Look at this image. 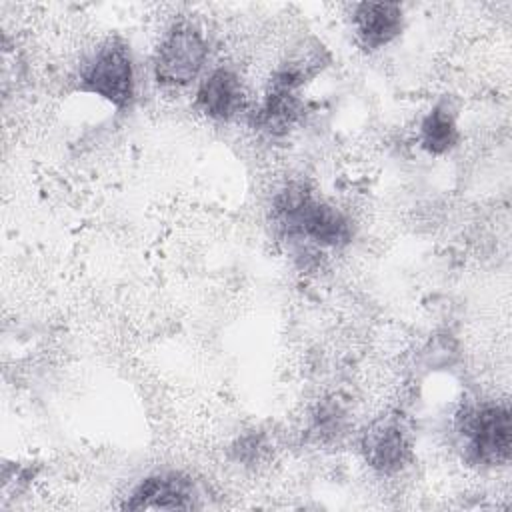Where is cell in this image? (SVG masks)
<instances>
[{"label": "cell", "mask_w": 512, "mask_h": 512, "mask_svg": "<svg viewBox=\"0 0 512 512\" xmlns=\"http://www.w3.org/2000/svg\"><path fill=\"white\" fill-rule=\"evenodd\" d=\"M196 486L182 472H158L144 478L124 502L128 510H190L196 508Z\"/></svg>", "instance_id": "6"}, {"label": "cell", "mask_w": 512, "mask_h": 512, "mask_svg": "<svg viewBox=\"0 0 512 512\" xmlns=\"http://www.w3.org/2000/svg\"><path fill=\"white\" fill-rule=\"evenodd\" d=\"M80 90L96 94L116 108L134 98V62L122 38H108L80 70Z\"/></svg>", "instance_id": "3"}, {"label": "cell", "mask_w": 512, "mask_h": 512, "mask_svg": "<svg viewBox=\"0 0 512 512\" xmlns=\"http://www.w3.org/2000/svg\"><path fill=\"white\" fill-rule=\"evenodd\" d=\"M352 28L364 50H380L404 30V10L396 2H360L352 10Z\"/></svg>", "instance_id": "8"}, {"label": "cell", "mask_w": 512, "mask_h": 512, "mask_svg": "<svg viewBox=\"0 0 512 512\" xmlns=\"http://www.w3.org/2000/svg\"><path fill=\"white\" fill-rule=\"evenodd\" d=\"M208 58L202 32L188 24H174L160 40L154 54V78L162 86L182 88L198 78Z\"/></svg>", "instance_id": "4"}, {"label": "cell", "mask_w": 512, "mask_h": 512, "mask_svg": "<svg viewBox=\"0 0 512 512\" xmlns=\"http://www.w3.org/2000/svg\"><path fill=\"white\" fill-rule=\"evenodd\" d=\"M246 104V92L240 76L220 66L212 70L196 90V108L218 122H228L236 118Z\"/></svg>", "instance_id": "7"}, {"label": "cell", "mask_w": 512, "mask_h": 512, "mask_svg": "<svg viewBox=\"0 0 512 512\" xmlns=\"http://www.w3.org/2000/svg\"><path fill=\"white\" fill-rule=\"evenodd\" d=\"M328 62L330 54L318 40H302L276 66L268 86L300 94V88L312 82L328 66Z\"/></svg>", "instance_id": "9"}, {"label": "cell", "mask_w": 512, "mask_h": 512, "mask_svg": "<svg viewBox=\"0 0 512 512\" xmlns=\"http://www.w3.org/2000/svg\"><path fill=\"white\" fill-rule=\"evenodd\" d=\"M300 112V94L268 86L260 108L252 114V126L270 136H280L288 132V128L298 120Z\"/></svg>", "instance_id": "10"}, {"label": "cell", "mask_w": 512, "mask_h": 512, "mask_svg": "<svg viewBox=\"0 0 512 512\" xmlns=\"http://www.w3.org/2000/svg\"><path fill=\"white\" fill-rule=\"evenodd\" d=\"M364 462L380 474L400 472L412 458L410 434L400 416H380L362 434Z\"/></svg>", "instance_id": "5"}, {"label": "cell", "mask_w": 512, "mask_h": 512, "mask_svg": "<svg viewBox=\"0 0 512 512\" xmlns=\"http://www.w3.org/2000/svg\"><path fill=\"white\" fill-rule=\"evenodd\" d=\"M418 140L422 150L432 156H442L456 148L460 140L456 114L448 104H436L420 122Z\"/></svg>", "instance_id": "11"}, {"label": "cell", "mask_w": 512, "mask_h": 512, "mask_svg": "<svg viewBox=\"0 0 512 512\" xmlns=\"http://www.w3.org/2000/svg\"><path fill=\"white\" fill-rule=\"evenodd\" d=\"M456 436L464 458L474 466H500L510 458L512 422L508 404L466 406L456 418Z\"/></svg>", "instance_id": "2"}, {"label": "cell", "mask_w": 512, "mask_h": 512, "mask_svg": "<svg viewBox=\"0 0 512 512\" xmlns=\"http://www.w3.org/2000/svg\"><path fill=\"white\" fill-rule=\"evenodd\" d=\"M276 224L290 238L320 248H344L352 242V222L336 206L318 200L304 184L286 186L272 206Z\"/></svg>", "instance_id": "1"}]
</instances>
